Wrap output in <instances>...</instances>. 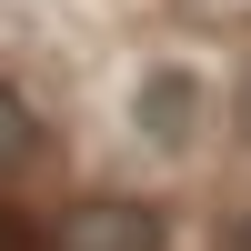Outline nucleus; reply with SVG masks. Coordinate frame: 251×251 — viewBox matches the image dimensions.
Masks as SVG:
<instances>
[{"mask_svg": "<svg viewBox=\"0 0 251 251\" xmlns=\"http://www.w3.org/2000/svg\"><path fill=\"white\" fill-rule=\"evenodd\" d=\"M121 121H131V141L151 161H191L201 151V131H211V71L201 60H141L131 71V91H121Z\"/></svg>", "mask_w": 251, "mask_h": 251, "instance_id": "f257e3e1", "label": "nucleus"}, {"mask_svg": "<svg viewBox=\"0 0 251 251\" xmlns=\"http://www.w3.org/2000/svg\"><path fill=\"white\" fill-rule=\"evenodd\" d=\"M50 251H171V221L161 201H121V191H91L50 221Z\"/></svg>", "mask_w": 251, "mask_h": 251, "instance_id": "f03ea898", "label": "nucleus"}, {"mask_svg": "<svg viewBox=\"0 0 251 251\" xmlns=\"http://www.w3.org/2000/svg\"><path fill=\"white\" fill-rule=\"evenodd\" d=\"M40 161H50V131H40V111L20 100V80H0V181H30Z\"/></svg>", "mask_w": 251, "mask_h": 251, "instance_id": "7ed1b4c3", "label": "nucleus"}, {"mask_svg": "<svg viewBox=\"0 0 251 251\" xmlns=\"http://www.w3.org/2000/svg\"><path fill=\"white\" fill-rule=\"evenodd\" d=\"M221 251H251V211H241V221H221Z\"/></svg>", "mask_w": 251, "mask_h": 251, "instance_id": "20e7f679", "label": "nucleus"}, {"mask_svg": "<svg viewBox=\"0 0 251 251\" xmlns=\"http://www.w3.org/2000/svg\"><path fill=\"white\" fill-rule=\"evenodd\" d=\"M0 251H10V231H0Z\"/></svg>", "mask_w": 251, "mask_h": 251, "instance_id": "39448f33", "label": "nucleus"}]
</instances>
